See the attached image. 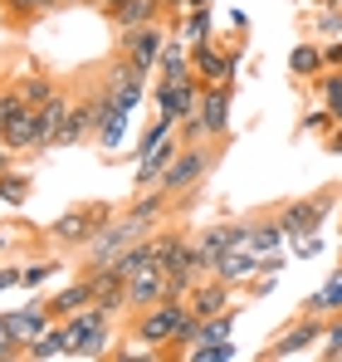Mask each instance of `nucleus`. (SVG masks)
<instances>
[{
    "instance_id": "14",
    "label": "nucleus",
    "mask_w": 342,
    "mask_h": 362,
    "mask_svg": "<svg viewBox=\"0 0 342 362\" xmlns=\"http://www.w3.org/2000/svg\"><path fill=\"white\" fill-rule=\"evenodd\" d=\"M108 20H113L117 35H127V30H142V25L162 20V0H122V5H117Z\"/></svg>"
},
{
    "instance_id": "15",
    "label": "nucleus",
    "mask_w": 342,
    "mask_h": 362,
    "mask_svg": "<svg viewBox=\"0 0 342 362\" xmlns=\"http://www.w3.org/2000/svg\"><path fill=\"white\" fill-rule=\"evenodd\" d=\"M69 108H73V103H69L64 93H54L49 103L35 108V122H40V152H49V147L59 142V127H64V118H69Z\"/></svg>"
},
{
    "instance_id": "49",
    "label": "nucleus",
    "mask_w": 342,
    "mask_h": 362,
    "mask_svg": "<svg viewBox=\"0 0 342 362\" xmlns=\"http://www.w3.org/2000/svg\"><path fill=\"white\" fill-rule=\"evenodd\" d=\"M5 250H10V230H0V255H5Z\"/></svg>"
},
{
    "instance_id": "22",
    "label": "nucleus",
    "mask_w": 342,
    "mask_h": 362,
    "mask_svg": "<svg viewBox=\"0 0 342 362\" xmlns=\"http://www.w3.org/2000/svg\"><path fill=\"white\" fill-rule=\"evenodd\" d=\"M5 147L20 152V157H25V152H40V122H35V108H25L20 118L5 127Z\"/></svg>"
},
{
    "instance_id": "1",
    "label": "nucleus",
    "mask_w": 342,
    "mask_h": 362,
    "mask_svg": "<svg viewBox=\"0 0 342 362\" xmlns=\"http://www.w3.org/2000/svg\"><path fill=\"white\" fill-rule=\"evenodd\" d=\"M132 338L162 353L167 343H191V338H196V318H191L186 299H171L167 294L162 303H152V308H142V313L132 318Z\"/></svg>"
},
{
    "instance_id": "24",
    "label": "nucleus",
    "mask_w": 342,
    "mask_h": 362,
    "mask_svg": "<svg viewBox=\"0 0 342 362\" xmlns=\"http://www.w3.org/2000/svg\"><path fill=\"white\" fill-rule=\"evenodd\" d=\"M167 201H171V196L162 191V186H157V191H142V196L127 206V216H132V221H142L147 230H157V226H162V216H167Z\"/></svg>"
},
{
    "instance_id": "4",
    "label": "nucleus",
    "mask_w": 342,
    "mask_h": 362,
    "mask_svg": "<svg viewBox=\"0 0 342 362\" xmlns=\"http://www.w3.org/2000/svg\"><path fill=\"white\" fill-rule=\"evenodd\" d=\"M147 235H152V230L122 211V216H113V221H108V226H103V230L88 240V264H113V259L122 255V250H127V245L147 240Z\"/></svg>"
},
{
    "instance_id": "9",
    "label": "nucleus",
    "mask_w": 342,
    "mask_h": 362,
    "mask_svg": "<svg viewBox=\"0 0 342 362\" xmlns=\"http://www.w3.org/2000/svg\"><path fill=\"white\" fill-rule=\"evenodd\" d=\"M167 25L162 20H152V25H142V30H127V35H117L122 40V54L137 64L142 74H152L157 69V59H162V45H167Z\"/></svg>"
},
{
    "instance_id": "3",
    "label": "nucleus",
    "mask_w": 342,
    "mask_h": 362,
    "mask_svg": "<svg viewBox=\"0 0 342 362\" xmlns=\"http://www.w3.org/2000/svg\"><path fill=\"white\" fill-rule=\"evenodd\" d=\"M211 162H216V152H211V147H201V142H181L176 162L162 172V191H167V196H186L191 186H201V181H206Z\"/></svg>"
},
{
    "instance_id": "10",
    "label": "nucleus",
    "mask_w": 342,
    "mask_h": 362,
    "mask_svg": "<svg viewBox=\"0 0 342 362\" xmlns=\"http://www.w3.org/2000/svg\"><path fill=\"white\" fill-rule=\"evenodd\" d=\"M235 284H225L220 274H201L191 289H186V308H191V318H211V313H225L235 308Z\"/></svg>"
},
{
    "instance_id": "26",
    "label": "nucleus",
    "mask_w": 342,
    "mask_h": 362,
    "mask_svg": "<svg viewBox=\"0 0 342 362\" xmlns=\"http://www.w3.org/2000/svg\"><path fill=\"white\" fill-rule=\"evenodd\" d=\"M171 35H181L186 45L211 40V10H181V15H176V25H171Z\"/></svg>"
},
{
    "instance_id": "13",
    "label": "nucleus",
    "mask_w": 342,
    "mask_h": 362,
    "mask_svg": "<svg viewBox=\"0 0 342 362\" xmlns=\"http://www.w3.org/2000/svg\"><path fill=\"white\" fill-rule=\"evenodd\" d=\"M176 152H181V137H176V132H171V137H162L152 152H142V157H137V186H157V181H162V172L176 162Z\"/></svg>"
},
{
    "instance_id": "42",
    "label": "nucleus",
    "mask_w": 342,
    "mask_h": 362,
    "mask_svg": "<svg viewBox=\"0 0 342 362\" xmlns=\"http://www.w3.org/2000/svg\"><path fill=\"white\" fill-rule=\"evenodd\" d=\"M323 64H328V69H342V40H333V45L323 49Z\"/></svg>"
},
{
    "instance_id": "41",
    "label": "nucleus",
    "mask_w": 342,
    "mask_h": 362,
    "mask_svg": "<svg viewBox=\"0 0 342 362\" xmlns=\"http://www.w3.org/2000/svg\"><path fill=\"white\" fill-rule=\"evenodd\" d=\"M328 358H342V313H338V323H328V348H323Z\"/></svg>"
},
{
    "instance_id": "33",
    "label": "nucleus",
    "mask_w": 342,
    "mask_h": 362,
    "mask_svg": "<svg viewBox=\"0 0 342 362\" xmlns=\"http://www.w3.org/2000/svg\"><path fill=\"white\" fill-rule=\"evenodd\" d=\"M152 259H157V255H152V235H147V240L127 245V250H122V255H117L113 264H117V269H122V274H127V279H132V274H137V269H142V264H152Z\"/></svg>"
},
{
    "instance_id": "27",
    "label": "nucleus",
    "mask_w": 342,
    "mask_h": 362,
    "mask_svg": "<svg viewBox=\"0 0 342 362\" xmlns=\"http://www.w3.org/2000/svg\"><path fill=\"white\" fill-rule=\"evenodd\" d=\"M328 64H323V49L318 45H293V54H288V74L293 78H318Z\"/></svg>"
},
{
    "instance_id": "34",
    "label": "nucleus",
    "mask_w": 342,
    "mask_h": 362,
    "mask_svg": "<svg viewBox=\"0 0 342 362\" xmlns=\"http://www.w3.org/2000/svg\"><path fill=\"white\" fill-rule=\"evenodd\" d=\"M54 274H59V259H30V264L20 269V284H25V289H45Z\"/></svg>"
},
{
    "instance_id": "18",
    "label": "nucleus",
    "mask_w": 342,
    "mask_h": 362,
    "mask_svg": "<svg viewBox=\"0 0 342 362\" xmlns=\"http://www.w3.org/2000/svg\"><path fill=\"white\" fill-rule=\"evenodd\" d=\"M49 323H54V318H49V308H45V303H25V308H15V313H10V333H15L20 343H35Z\"/></svg>"
},
{
    "instance_id": "7",
    "label": "nucleus",
    "mask_w": 342,
    "mask_h": 362,
    "mask_svg": "<svg viewBox=\"0 0 342 362\" xmlns=\"http://www.w3.org/2000/svg\"><path fill=\"white\" fill-rule=\"evenodd\" d=\"M328 338V318L323 313H303L288 333H279L269 348H264V362H274V358H293V353H308L313 343H323Z\"/></svg>"
},
{
    "instance_id": "19",
    "label": "nucleus",
    "mask_w": 342,
    "mask_h": 362,
    "mask_svg": "<svg viewBox=\"0 0 342 362\" xmlns=\"http://www.w3.org/2000/svg\"><path fill=\"white\" fill-rule=\"evenodd\" d=\"M157 74H162V78H191V74H196V69H191V45H186L181 35H167L162 59H157Z\"/></svg>"
},
{
    "instance_id": "20",
    "label": "nucleus",
    "mask_w": 342,
    "mask_h": 362,
    "mask_svg": "<svg viewBox=\"0 0 342 362\" xmlns=\"http://www.w3.org/2000/svg\"><path fill=\"white\" fill-rule=\"evenodd\" d=\"M93 303V289H88V279H78V284H69V289H59L54 299H45V308H49V318L54 323H64V318H73L78 308H88Z\"/></svg>"
},
{
    "instance_id": "5",
    "label": "nucleus",
    "mask_w": 342,
    "mask_h": 362,
    "mask_svg": "<svg viewBox=\"0 0 342 362\" xmlns=\"http://www.w3.org/2000/svg\"><path fill=\"white\" fill-rule=\"evenodd\" d=\"M338 211V191H323V196H298V201H288L279 206V226H284V235H308V230H323V221Z\"/></svg>"
},
{
    "instance_id": "40",
    "label": "nucleus",
    "mask_w": 342,
    "mask_h": 362,
    "mask_svg": "<svg viewBox=\"0 0 342 362\" xmlns=\"http://www.w3.org/2000/svg\"><path fill=\"white\" fill-rule=\"evenodd\" d=\"M328 127H333V113H323V108L318 113H303V132H328Z\"/></svg>"
},
{
    "instance_id": "8",
    "label": "nucleus",
    "mask_w": 342,
    "mask_h": 362,
    "mask_svg": "<svg viewBox=\"0 0 342 362\" xmlns=\"http://www.w3.org/2000/svg\"><path fill=\"white\" fill-rule=\"evenodd\" d=\"M191 69H196L201 83H235L240 49H216L211 40H196V45H191Z\"/></svg>"
},
{
    "instance_id": "28",
    "label": "nucleus",
    "mask_w": 342,
    "mask_h": 362,
    "mask_svg": "<svg viewBox=\"0 0 342 362\" xmlns=\"http://www.w3.org/2000/svg\"><path fill=\"white\" fill-rule=\"evenodd\" d=\"M59 0H0V15L10 20V25H30V20H40V15H49Z\"/></svg>"
},
{
    "instance_id": "39",
    "label": "nucleus",
    "mask_w": 342,
    "mask_h": 362,
    "mask_svg": "<svg viewBox=\"0 0 342 362\" xmlns=\"http://www.w3.org/2000/svg\"><path fill=\"white\" fill-rule=\"evenodd\" d=\"M318 35L323 40H342V10H323L318 15Z\"/></svg>"
},
{
    "instance_id": "31",
    "label": "nucleus",
    "mask_w": 342,
    "mask_h": 362,
    "mask_svg": "<svg viewBox=\"0 0 342 362\" xmlns=\"http://www.w3.org/2000/svg\"><path fill=\"white\" fill-rule=\"evenodd\" d=\"M127 118H132V113H127V108H117L113 118L98 127V147H103L108 157H117V152H122V132H127Z\"/></svg>"
},
{
    "instance_id": "43",
    "label": "nucleus",
    "mask_w": 342,
    "mask_h": 362,
    "mask_svg": "<svg viewBox=\"0 0 342 362\" xmlns=\"http://www.w3.org/2000/svg\"><path fill=\"white\" fill-rule=\"evenodd\" d=\"M20 284V269L15 264H0V289H15Z\"/></svg>"
},
{
    "instance_id": "16",
    "label": "nucleus",
    "mask_w": 342,
    "mask_h": 362,
    "mask_svg": "<svg viewBox=\"0 0 342 362\" xmlns=\"http://www.w3.org/2000/svg\"><path fill=\"white\" fill-rule=\"evenodd\" d=\"M211 274H220L225 284H249V279L259 274V255H249V250H225Z\"/></svg>"
},
{
    "instance_id": "17",
    "label": "nucleus",
    "mask_w": 342,
    "mask_h": 362,
    "mask_svg": "<svg viewBox=\"0 0 342 362\" xmlns=\"http://www.w3.org/2000/svg\"><path fill=\"white\" fill-rule=\"evenodd\" d=\"M30 362H49V358H69V323H49L35 343H25Z\"/></svg>"
},
{
    "instance_id": "2",
    "label": "nucleus",
    "mask_w": 342,
    "mask_h": 362,
    "mask_svg": "<svg viewBox=\"0 0 342 362\" xmlns=\"http://www.w3.org/2000/svg\"><path fill=\"white\" fill-rule=\"evenodd\" d=\"M113 221V206H73V211H64L54 226H49V240L54 245H78V250H88V240L103 230Z\"/></svg>"
},
{
    "instance_id": "11",
    "label": "nucleus",
    "mask_w": 342,
    "mask_h": 362,
    "mask_svg": "<svg viewBox=\"0 0 342 362\" xmlns=\"http://www.w3.org/2000/svg\"><path fill=\"white\" fill-rule=\"evenodd\" d=\"M196 118H201V132H206V142L225 137V127H230V83H201Z\"/></svg>"
},
{
    "instance_id": "44",
    "label": "nucleus",
    "mask_w": 342,
    "mask_h": 362,
    "mask_svg": "<svg viewBox=\"0 0 342 362\" xmlns=\"http://www.w3.org/2000/svg\"><path fill=\"white\" fill-rule=\"evenodd\" d=\"M15 157H20V152H10V147H0V177H5V172H15Z\"/></svg>"
},
{
    "instance_id": "32",
    "label": "nucleus",
    "mask_w": 342,
    "mask_h": 362,
    "mask_svg": "<svg viewBox=\"0 0 342 362\" xmlns=\"http://www.w3.org/2000/svg\"><path fill=\"white\" fill-rule=\"evenodd\" d=\"M25 201H30V177H25V172H5V177H0V206L20 211Z\"/></svg>"
},
{
    "instance_id": "48",
    "label": "nucleus",
    "mask_w": 342,
    "mask_h": 362,
    "mask_svg": "<svg viewBox=\"0 0 342 362\" xmlns=\"http://www.w3.org/2000/svg\"><path fill=\"white\" fill-rule=\"evenodd\" d=\"M328 152H333V157H342V132H333V137H328Z\"/></svg>"
},
{
    "instance_id": "35",
    "label": "nucleus",
    "mask_w": 342,
    "mask_h": 362,
    "mask_svg": "<svg viewBox=\"0 0 342 362\" xmlns=\"http://www.w3.org/2000/svg\"><path fill=\"white\" fill-rule=\"evenodd\" d=\"M20 98H25L30 108H40V103H49V98H54V83H49L45 74H30V78L20 83Z\"/></svg>"
},
{
    "instance_id": "23",
    "label": "nucleus",
    "mask_w": 342,
    "mask_h": 362,
    "mask_svg": "<svg viewBox=\"0 0 342 362\" xmlns=\"http://www.w3.org/2000/svg\"><path fill=\"white\" fill-rule=\"evenodd\" d=\"M303 313H323V318H338V313H342V264L333 269V279H328L318 294L303 299Z\"/></svg>"
},
{
    "instance_id": "46",
    "label": "nucleus",
    "mask_w": 342,
    "mask_h": 362,
    "mask_svg": "<svg viewBox=\"0 0 342 362\" xmlns=\"http://www.w3.org/2000/svg\"><path fill=\"white\" fill-rule=\"evenodd\" d=\"M176 10H211V0H176Z\"/></svg>"
},
{
    "instance_id": "45",
    "label": "nucleus",
    "mask_w": 342,
    "mask_h": 362,
    "mask_svg": "<svg viewBox=\"0 0 342 362\" xmlns=\"http://www.w3.org/2000/svg\"><path fill=\"white\" fill-rule=\"evenodd\" d=\"M230 25H235V30H240V35H244V30H249V15H244V10H240V5H235V15H230Z\"/></svg>"
},
{
    "instance_id": "50",
    "label": "nucleus",
    "mask_w": 342,
    "mask_h": 362,
    "mask_svg": "<svg viewBox=\"0 0 342 362\" xmlns=\"http://www.w3.org/2000/svg\"><path fill=\"white\" fill-rule=\"evenodd\" d=\"M59 5H78V0H59Z\"/></svg>"
},
{
    "instance_id": "6",
    "label": "nucleus",
    "mask_w": 342,
    "mask_h": 362,
    "mask_svg": "<svg viewBox=\"0 0 342 362\" xmlns=\"http://www.w3.org/2000/svg\"><path fill=\"white\" fill-rule=\"evenodd\" d=\"M152 103H157V113L162 118H186V113H196V103H201V78L191 74V78H157L152 83Z\"/></svg>"
},
{
    "instance_id": "37",
    "label": "nucleus",
    "mask_w": 342,
    "mask_h": 362,
    "mask_svg": "<svg viewBox=\"0 0 342 362\" xmlns=\"http://www.w3.org/2000/svg\"><path fill=\"white\" fill-rule=\"evenodd\" d=\"M0 358L5 362H15V358H25V343L10 333V313H0Z\"/></svg>"
},
{
    "instance_id": "38",
    "label": "nucleus",
    "mask_w": 342,
    "mask_h": 362,
    "mask_svg": "<svg viewBox=\"0 0 342 362\" xmlns=\"http://www.w3.org/2000/svg\"><path fill=\"white\" fill-rule=\"evenodd\" d=\"M323 250V230H308V235H293V259H313Z\"/></svg>"
},
{
    "instance_id": "52",
    "label": "nucleus",
    "mask_w": 342,
    "mask_h": 362,
    "mask_svg": "<svg viewBox=\"0 0 342 362\" xmlns=\"http://www.w3.org/2000/svg\"><path fill=\"white\" fill-rule=\"evenodd\" d=\"M162 5H176V0H162Z\"/></svg>"
},
{
    "instance_id": "21",
    "label": "nucleus",
    "mask_w": 342,
    "mask_h": 362,
    "mask_svg": "<svg viewBox=\"0 0 342 362\" xmlns=\"http://www.w3.org/2000/svg\"><path fill=\"white\" fill-rule=\"evenodd\" d=\"M284 240L288 235H284V226H279V216H274V221H249V240H244V250L264 259V255H279Z\"/></svg>"
},
{
    "instance_id": "29",
    "label": "nucleus",
    "mask_w": 342,
    "mask_h": 362,
    "mask_svg": "<svg viewBox=\"0 0 342 362\" xmlns=\"http://www.w3.org/2000/svg\"><path fill=\"white\" fill-rule=\"evenodd\" d=\"M108 343H113V333H108V323H103V328L73 338V343H69V358H108V353H113Z\"/></svg>"
},
{
    "instance_id": "12",
    "label": "nucleus",
    "mask_w": 342,
    "mask_h": 362,
    "mask_svg": "<svg viewBox=\"0 0 342 362\" xmlns=\"http://www.w3.org/2000/svg\"><path fill=\"white\" fill-rule=\"evenodd\" d=\"M171 289H167V269L152 259V264H142L132 279H127V313H142V308H152V303H162Z\"/></svg>"
},
{
    "instance_id": "30",
    "label": "nucleus",
    "mask_w": 342,
    "mask_h": 362,
    "mask_svg": "<svg viewBox=\"0 0 342 362\" xmlns=\"http://www.w3.org/2000/svg\"><path fill=\"white\" fill-rule=\"evenodd\" d=\"M186 245H191V235H181V230H162V235H152V255H157L162 269H171V264L186 255Z\"/></svg>"
},
{
    "instance_id": "36",
    "label": "nucleus",
    "mask_w": 342,
    "mask_h": 362,
    "mask_svg": "<svg viewBox=\"0 0 342 362\" xmlns=\"http://www.w3.org/2000/svg\"><path fill=\"white\" fill-rule=\"evenodd\" d=\"M25 108H30V103H25V98H20V88H5V93H0V132H5V127H10V122L20 118V113H25Z\"/></svg>"
},
{
    "instance_id": "47",
    "label": "nucleus",
    "mask_w": 342,
    "mask_h": 362,
    "mask_svg": "<svg viewBox=\"0 0 342 362\" xmlns=\"http://www.w3.org/2000/svg\"><path fill=\"white\" fill-rule=\"evenodd\" d=\"M88 5H98L103 15H113V10H117V5H122V0H88Z\"/></svg>"
},
{
    "instance_id": "25",
    "label": "nucleus",
    "mask_w": 342,
    "mask_h": 362,
    "mask_svg": "<svg viewBox=\"0 0 342 362\" xmlns=\"http://www.w3.org/2000/svg\"><path fill=\"white\" fill-rule=\"evenodd\" d=\"M83 137H93V122H88V108H83V103H73V108H69V118H64V127H59V142H54V147H78Z\"/></svg>"
},
{
    "instance_id": "51",
    "label": "nucleus",
    "mask_w": 342,
    "mask_h": 362,
    "mask_svg": "<svg viewBox=\"0 0 342 362\" xmlns=\"http://www.w3.org/2000/svg\"><path fill=\"white\" fill-rule=\"evenodd\" d=\"M0 147H5V132H0Z\"/></svg>"
}]
</instances>
